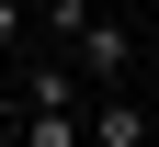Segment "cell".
Here are the masks:
<instances>
[{"label": "cell", "mask_w": 159, "mask_h": 147, "mask_svg": "<svg viewBox=\"0 0 159 147\" xmlns=\"http://www.w3.org/2000/svg\"><path fill=\"white\" fill-rule=\"evenodd\" d=\"M68 68H80V79H91V91H114V79H125V68H136V34H125V23H114L102 0H91V11H80V34H68Z\"/></svg>", "instance_id": "cell-1"}, {"label": "cell", "mask_w": 159, "mask_h": 147, "mask_svg": "<svg viewBox=\"0 0 159 147\" xmlns=\"http://www.w3.org/2000/svg\"><path fill=\"white\" fill-rule=\"evenodd\" d=\"M11 102H23V113H80L91 79H80L68 57H11Z\"/></svg>", "instance_id": "cell-2"}, {"label": "cell", "mask_w": 159, "mask_h": 147, "mask_svg": "<svg viewBox=\"0 0 159 147\" xmlns=\"http://www.w3.org/2000/svg\"><path fill=\"white\" fill-rule=\"evenodd\" d=\"M0 102H11V57H0Z\"/></svg>", "instance_id": "cell-5"}, {"label": "cell", "mask_w": 159, "mask_h": 147, "mask_svg": "<svg viewBox=\"0 0 159 147\" xmlns=\"http://www.w3.org/2000/svg\"><path fill=\"white\" fill-rule=\"evenodd\" d=\"M148 136H159V113H136L125 91H91L80 102V147H148Z\"/></svg>", "instance_id": "cell-3"}, {"label": "cell", "mask_w": 159, "mask_h": 147, "mask_svg": "<svg viewBox=\"0 0 159 147\" xmlns=\"http://www.w3.org/2000/svg\"><path fill=\"white\" fill-rule=\"evenodd\" d=\"M23 23H34V0H0V57H23Z\"/></svg>", "instance_id": "cell-4"}]
</instances>
